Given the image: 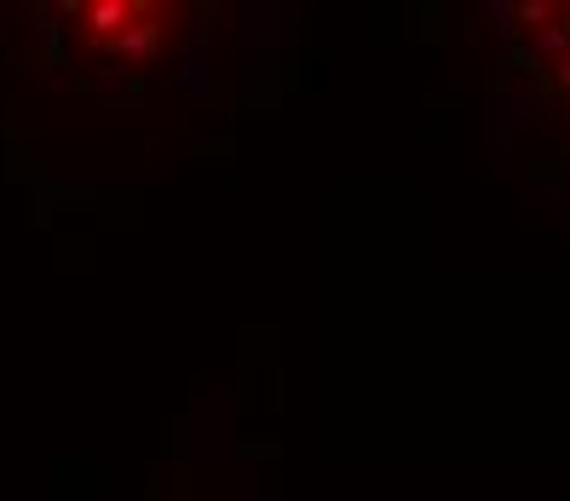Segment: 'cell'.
Wrapping results in <instances>:
<instances>
[{"mask_svg":"<svg viewBox=\"0 0 570 501\" xmlns=\"http://www.w3.org/2000/svg\"><path fill=\"white\" fill-rule=\"evenodd\" d=\"M461 76L513 174L570 208V0H484L461 12Z\"/></svg>","mask_w":570,"mask_h":501,"instance_id":"2","label":"cell"},{"mask_svg":"<svg viewBox=\"0 0 570 501\" xmlns=\"http://www.w3.org/2000/svg\"><path fill=\"white\" fill-rule=\"evenodd\" d=\"M294 70L272 0H0V179L36 219L139 203L225 156Z\"/></svg>","mask_w":570,"mask_h":501,"instance_id":"1","label":"cell"},{"mask_svg":"<svg viewBox=\"0 0 570 501\" xmlns=\"http://www.w3.org/2000/svg\"><path fill=\"white\" fill-rule=\"evenodd\" d=\"M145 501H190L185 490H161V495H145Z\"/></svg>","mask_w":570,"mask_h":501,"instance_id":"3","label":"cell"}]
</instances>
